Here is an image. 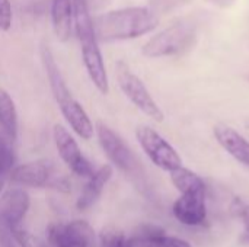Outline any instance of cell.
I'll list each match as a JSON object with an SVG mask.
<instances>
[{
  "label": "cell",
  "mask_w": 249,
  "mask_h": 247,
  "mask_svg": "<svg viewBox=\"0 0 249 247\" xmlns=\"http://www.w3.org/2000/svg\"><path fill=\"white\" fill-rule=\"evenodd\" d=\"M130 247H191L182 239L166 236L160 227L144 226L130 237Z\"/></svg>",
  "instance_id": "cell-15"
},
{
  "label": "cell",
  "mask_w": 249,
  "mask_h": 247,
  "mask_svg": "<svg viewBox=\"0 0 249 247\" xmlns=\"http://www.w3.org/2000/svg\"><path fill=\"white\" fill-rule=\"evenodd\" d=\"M3 188H4V175L0 173V194H1V191H3Z\"/></svg>",
  "instance_id": "cell-25"
},
{
  "label": "cell",
  "mask_w": 249,
  "mask_h": 247,
  "mask_svg": "<svg viewBox=\"0 0 249 247\" xmlns=\"http://www.w3.org/2000/svg\"><path fill=\"white\" fill-rule=\"evenodd\" d=\"M115 76L121 92L139 111H142L146 116H149L155 122H163L165 119L163 111L153 99L143 80L136 73H133L128 64L124 63L123 60L115 64Z\"/></svg>",
  "instance_id": "cell-4"
},
{
  "label": "cell",
  "mask_w": 249,
  "mask_h": 247,
  "mask_svg": "<svg viewBox=\"0 0 249 247\" xmlns=\"http://www.w3.org/2000/svg\"><path fill=\"white\" fill-rule=\"evenodd\" d=\"M12 140L0 131V173L6 175L15 167V151Z\"/></svg>",
  "instance_id": "cell-19"
},
{
  "label": "cell",
  "mask_w": 249,
  "mask_h": 247,
  "mask_svg": "<svg viewBox=\"0 0 249 247\" xmlns=\"http://www.w3.org/2000/svg\"><path fill=\"white\" fill-rule=\"evenodd\" d=\"M53 138L58 156L74 175L80 178H89L93 173L90 162L83 156L77 141L66 127H63L61 124H55L53 128Z\"/></svg>",
  "instance_id": "cell-9"
},
{
  "label": "cell",
  "mask_w": 249,
  "mask_h": 247,
  "mask_svg": "<svg viewBox=\"0 0 249 247\" xmlns=\"http://www.w3.org/2000/svg\"><path fill=\"white\" fill-rule=\"evenodd\" d=\"M74 4V31L80 44L82 58L88 76L93 86L102 95L109 93V79L105 61L99 48V39L95 32L88 0H73Z\"/></svg>",
  "instance_id": "cell-3"
},
{
  "label": "cell",
  "mask_w": 249,
  "mask_h": 247,
  "mask_svg": "<svg viewBox=\"0 0 249 247\" xmlns=\"http://www.w3.org/2000/svg\"><path fill=\"white\" fill-rule=\"evenodd\" d=\"M233 208L236 210V214L239 217H242L244 224H245V236L244 239L249 242V205L244 204L241 199H236V204L233 205Z\"/></svg>",
  "instance_id": "cell-23"
},
{
  "label": "cell",
  "mask_w": 249,
  "mask_h": 247,
  "mask_svg": "<svg viewBox=\"0 0 249 247\" xmlns=\"http://www.w3.org/2000/svg\"><path fill=\"white\" fill-rule=\"evenodd\" d=\"M13 22V13H12V4L9 0H0V31L7 32L12 28Z\"/></svg>",
  "instance_id": "cell-22"
},
{
  "label": "cell",
  "mask_w": 249,
  "mask_h": 247,
  "mask_svg": "<svg viewBox=\"0 0 249 247\" xmlns=\"http://www.w3.org/2000/svg\"><path fill=\"white\" fill-rule=\"evenodd\" d=\"M136 137L143 151L146 153V156L152 160L155 166L166 172H172L174 169L182 166V160L178 151L169 144V141H166L152 127L149 125L137 127Z\"/></svg>",
  "instance_id": "cell-7"
},
{
  "label": "cell",
  "mask_w": 249,
  "mask_h": 247,
  "mask_svg": "<svg viewBox=\"0 0 249 247\" xmlns=\"http://www.w3.org/2000/svg\"><path fill=\"white\" fill-rule=\"evenodd\" d=\"M169 173H171V181H172L174 186L181 194L206 191L204 181L197 173H194L193 170H190L184 166H179Z\"/></svg>",
  "instance_id": "cell-18"
},
{
  "label": "cell",
  "mask_w": 249,
  "mask_h": 247,
  "mask_svg": "<svg viewBox=\"0 0 249 247\" xmlns=\"http://www.w3.org/2000/svg\"><path fill=\"white\" fill-rule=\"evenodd\" d=\"M10 181L19 186L53 188L60 192H69L71 185L69 179L57 173L55 166L48 160H35L10 170Z\"/></svg>",
  "instance_id": "cell-5"
},
{
  "label": "cell",
  "mask_w": 249,
  "mask_h": 247,
  "mask_svg": "<svg viewBox=\"0 0 249 247\" xmlns=\"http://www.w3.org/2000/svg\"><path fill=\"white\" fill-rule=\"evenodd\" d=\"M101 247H130V239L115 227L104 229L99 234Z\"/></svg>",
  "instance_id": "cell-20"
},
{
  "label": "cell",
  "mask_w": 249,
  "mask_h": 247,
  "mask_svg": "<svg viewBox=\"0 0 249 247\" xmlns=\"http://www.w3.org/2000/svg\"><path fill=\"white\" fill-rule=\"evenodd\" d=\"M159 17L144 6L123 7L107 12L93 19L99 41H127L143 36L156 29Z\"/></svg>",
  "instance_id": "cell-1"
},
{
  "label": "cell",
  "mask_w": 249,
  "mask_h": 247,
  "mask_svg": "<svg viewBox=\"0 0 249 247\" xmlns=\"http://www.w3.org/2000/svg\"><path fill=\"white\" fill-rule=\"evenodd\" d=\"M48 242L53 247H93L95 231L83 220L53 224L48 229Z\"/></svg>",
  "instance_id": "cell-10"
},
{
  "label": "cell",
  "mask_w": 249,
  "mask_h": 247,
  "mask_svg": "<svg viewBox=\"0 0 249 247\" xmlns=\"http://www.w3.org/2000/svg\"><path fill=\"white\" fill-rule=\"evenodd\" d=\"M51 20L54 33L60 41H67L74 29V4L73 0H53Z\"/></svg>",
  "instance_id": "cell-16"
},
{
  "label": "cell",
  "mask_w": 249,
  "mask_h": 247,
  "mask_svg": "<svg viewBox=\"0 0 249 247\" xmlns=\"http://www.w3.org/2000/svg\"><path fill=\"white\" fill-rule=\"evenodd\" d=\"M18 111L7 90L0 87V131L12 141L18 137Z\"/></svg>",
  "instance_id": "cell-17"
},
{
  "label": "cell",
  "mask_w": 249,
  "mask_h": 247,
  "mask_svg": "<svg viewBox=\"0 0 249 247\" xmlns=\"http://www.w3.org/2000/svg\"><path fill=\"white\" fill-rule=\"evenodd\" d=\"M112 173H114L112 166L111 165H104L89 176V181L85 185V188L82 189V194H80V197L77 198V202H76V208L79 211H86V210H89L90 207H93L96 204V201L102 195L104 188L111 181Z\"/></svg>",
  "instance_id": "cell-14"
},
{
  "label": "cell",
  "mask_w": 249,
  "mask_h": 247,
  "mask_svg": "<svg viewBox=\"0 0 249 247\" xmlns=\"http://www.w3.org/2000/svg\"><path fill=\"white\" fill-rule=\"evenodd\" d=\"M15 239L12 236V230L0 223V247H16Z\"/></svg>",
  "instance_id": "cell-24"
},
{
  "label": "cell",
  "mask_w": 249,
  "mask_h": 247,
  "mask_svg": "<svg viewBox=\"0 0 249 247\" xmlns=\"http://www.w3.org/2000/svg\"><path fill=\"white\" fill-rule=\"evenodd\" d=\"M95 131L104 153L112 162V165H115L120 170H123L127 175L136 173L139 169V163L130 147L125 144V141L104 122H98Z\"/></svg>",
  "instance_id": "cell-8"
},
{
  "label": "cell",
  "mask_w": 249,
  "mask_h": 247,
  "mask_svg": "<svg viewBox=\"0 0 249 247\" xmlns=\"http://www.w3.org/2000/svg\"><path fill=\"white\" fill-rule=\"evenodd\" d=\"M196 41V29L188 23H175L158 32L142 48L143 55L149 58L171 57L184 52Z\"/></svg>",
  "instance_id": "cell-6"
},
{
  "label": "cell",
  "mask_w": 249,
  "mask_h": 247,
  "mask_svg": "<svg viewBox=\"0 0 249 247\" xmlns=\"http://www.w3.org/2000/svg\"><path fill=\"white\" fill-rule=\"evenodd\" d=\"M172 213L175 218L185 226H200L207 217L206 208V191L187 192L174 202Z\"/></svg>",
  "instance_id": "cell-11"
},
{
  "label": "cell",
  "mask_w": 249,
  "mask_h": 247,
  "mask_svg": "<svg viewBox=\"0 0 249 247\" xmlns=\"http://www.w3.org/2000/svg\"><path fill=\"white\" fill-rule=\"evenodd\" d=\"M31 205L29 195L20 188H12L0 197V223L10 230L19 227Z\"/></svg>",
  "instance_id": "cell-12"
},
{
  "label": "cell",
  "mask_w": 249,
  "mask_h": 247,
  "mask_svg": "<svg viewBox=\"0 0 249 247\" xmlns=\"http://www.w3.org/2000/svg\"><path fill=\"white\" fill-rule=\"evenodd\" d=\"M12 236H13L15 242L20 247H48L39 237H36L32 233L26 231L20 226L12 229Z\"/></svg>",
  "instance_id": "cell-21"
},
{
  "label": "cell",
  "mask_w": 249,
  "mask_h": 247,
  "mask_svg": "<svg viewBox=\"0 0 249 247\" xmlns=\"http://www.w3.org/2000/svg\"><path fill=\"white\" fill-rule=\"evenodd\" d=\"M213 134L225 151H228L239 163L249 167V141L242 134H239L235 128L223 124L216 125L213 128Z\"/></svg>",
  "instance_id": "cell-13"
},
{
  "label": "cell",
  "mask_w": 249,
  "mask_h": 247,
  "mask_svg": "<svg viewBox=\"0 0 249 247\" xmlns=\"http://www.w3.org/2000/svg\"><path fill=\"white\" fill-rule=\"evenodd\" d=\"M41 60H42V66H44V70L48 77V83H50L53 96H54L64 119L82 140H85V141L92 140L93 134H95V127H93L89 115L86 114L85 108L80 105L79 100H76L73 98L70 89L67 87V83L60 71V67L55 63L54 54L51 52L48 45L41 47Z\"/></svg>",
  "instance_id": "cell-2"
}]
</instances>
